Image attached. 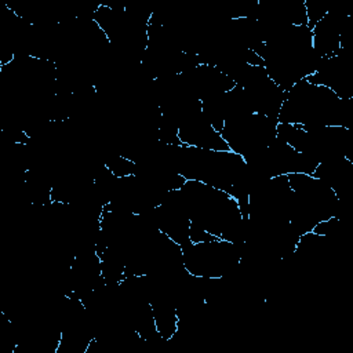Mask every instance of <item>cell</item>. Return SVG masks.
Segmentation results:
<instances>
[{
	"mask_svg": "<svg viewBox=\"0 0 353 353\" xmlns=\"http://www.w3.org/2000/svg\"><path fill=\"white\" fill-rule=\"evenodd\" d=\"M353 99L339 98L330 88L307 81L294 84L284 92L277 116L279 123L307 127H350Z\"/></svg>",
	"mask_w": 353,
	"mask_h": 353,
	"instance_id": "cell-1",
	"label": "cell"
},
{
	"mask_svg": "<svg viewBox=\"0 0 353 353\" xmlns=\"http://www.w3.org/2000/svg\"><path fill=\"white\" fill-rule=\"evenodd\" d=\"M243 256V244L223 239L189 243L182 248L185 270L197 279H223L234 274Z\"/></svg>",
	"mask_w": 353,
	"mask_h": 353,
	"instance_id": "cell-2",
	"label": "cell"
},
{
	"mask_svg": "<svg viewBox=\"0 0 353 353\" xmlns=\"http://www.w3.org/2000/svg\"><path fill=\"white\" fill-rule=\"evenodd\" d=\"M277 123L276 119L250 112L226 120L221 135L229 150L250 163L276 141Z\"/></svg>",
	"mask_w": 353,
	"mask_h": 353,
	"instance_id": "cell-3",
	"label": "cell"
},
{
	"mask_svg": "<svg viewBox=\"0 0 353 353\" xmlns=\"http://www.w3.org/2000/svg\"><path fill=\"white\" fill-rule=\"evenodd\" d=\"M178 139L183 146L205 150H229L221 132L203 116V112L188 119L178 127Z\"/></svg>",
	"mask_w": 353,
	"mask_h": 353,
	"instance_id": "cell-4",
	"label": "cell"
}]
</instances>
